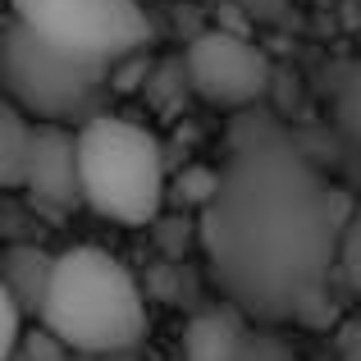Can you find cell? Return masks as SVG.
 <instances>
[{
  "label": "cell",
  "mask_w": 361,
  "mask_h": 361,
  "mask_svg": "<svg viewBox=\"0 0 361 361\" xmlns=\"http://www.w3.org/2000/svg\"><path fill=\"white\" fill-rule=\"evenodd\" d=\"M338 270L348 274V279L361 288V211H353V220H348L343 229V252H338Z\"/></svg>",
  "instance_id": "13"
},
{
  "label": "cell",
  "mask_w": 361,
  "mask_h": 361,
  "mask_svg": "<svg viewBox=\"0 0 361 361\" xmlns=\"http://www.w3.org/2000/svg\"><path fill=\"white\" fill-rule=\"evenodd\" d=\"M348 220V197L325 183L307 151L274 119L247 115L197 233L224 298L252 320L325 325V283L343 252Z\"/></svg>",
  "instance_id": "1"
},
{
  "label": "cell",
  "mask_w": 361,
  "mask_h": 361,
  "mask_svg": "<svg viewBox=\"0 0 361 361\" xmlns=\"http://www.w3.org/2000/svg\"><path fill=\"white\" fill-rule=\"evenodd\" d=\"M183 73L197 97L224 110H252L270 92V60L233 32H206L188 46Z\"/></svg>",
  "instance_id": "6"
},
{
  "label": "cell",
  "mask_w": 361,
  "mask_h": 361,
  "mask_svg": "<svg viewBox=\"0 0 361 361\" xmlns=\"http://www.w3.org/2000/svg\"><path fill=\"white\" fill-rule=\"evenodd\" d=\"M32 133H37V119L27 115V110H18L14 101L0 106V183L5 188H23Z\"/></svg>",
  "instance_id": "9"
},
{
  "label": "cell",
  "mask_w": 361,
  "mask_h": 361,
  "mask_svg": "<svg viewBox=\"0 0 361 361\" xmlns=\"http://www.w3.org/2000/svg\"><path fill=\"white\" fill-rule=\"evenodd\" d=\"M51 270L55 261H46L37 247H14V252L5 256V288L18 293V302H23L32 316H42V302H46V288H51Z\"/></svg>",
  "instance_id": "10"
},
{
  "label": "cell",
  "mask_w": 361,
  "mask_h": 361,
  "mask_svg": "<svg viewBox=\"0 0 361 361\" xmlns=\"http://www.w3.org/2000/svg\"><path fill=\"white\" fill-rule=\"evenodd\" d=\"M233 361H298V357H293V348L283 343L274 329H256L252 325V334L243 338V348H238Z\"/></svg>",
  "instance_id": "12"
},
{
  "label": "cell",
  "mask_w": 361,
  "mask_h": 361,
  "mask_svg": "<svg viewBox=\"0 0 361 361\" xmlns=\"http://www.w3.org/2000/svg\"><path fill=\"white\" fill-rule=\"evenodd\" d=\"M37 325L69 343V353H128L147 334V307L123 261L101 247H69L55 256Z\"/></svg>",
  "instance_id": "2"
},
{
  "label": "cell",
  "mask_w": 361,
  "mask_h": 361,
  "mask_svg": "<svg viewBox=\"0 0 361 361\" xmlns=\"http://www.w3.org/2000/svg\"><path fill=\"white\" fill-rule=\"evenodd\" d=\"M343 361H361V320L353 325V334H348V343H343Z\"/></svg>",
  "instance_id": "15"
},
{
  "label": "cell",
  "mask_w": 361,
  "mask_h": 361,
  "mask_svg": "<svg viewBox=\"0 0 361 361\" xmlns=\"http://www.w3.org/2000/svg\"><path fill=\"white\" fill-rule=\"evenodd\" d=\"M23 192L32 206L60 215L82 202V169H78V128L69 123H42L37 119L32 151L23 169Z\"/></svg>",
  "instance_id": "7"
},
{
  "label": "cell",
  "mask_w": 361,
  "mask_h": 361,
  "mask_svg": "<svg viewBox=\"0 0 361 361\" xmlns=\"http://www.w3.org/2000/svg\"><path fill=\"white\" fill-rule=\"evenodd\" d=\"M343 119L353 128H361V64L353 69V78L343 82Z\"/></svg>",
  "instance_id": "14"
},
{
  "label": "cell",
  "mask_w": 361,
  "mask_h": 361,
  "mask_svg": "<svg viewBox=\"0 0 361 361\" xmlns=\"http://www.w3.org/2000/svg\"><path fill=\"white\" fill-rule=\"evenodd\" d=\"M0 78H5V97L32 119L87 123L97 115L92 106L110 78V64L60 51L14 18L5 27V42H0Z\"/></svg>",
  "instance_id": "4"
},
{
  "label": "cell",
  "mask_w": 361,
  "mask_h": 361,
  "mask_svg": "<svg viewBox=\"0 0 361 361\" xmlns=\"http://www.w3.org/2000/svg\"><path fill=\"white\" fill-rule=\"evenodd\" d=\"M247 334H252V316H247L238 302L202 307L192 320H188L183 357L188 361H233Z\"/></svg>",
  "instance_id": "8"
},
{
  "label": "cell",
  "mask_w": 361,
  "mask_h": 361,
  "mask_svg": "<svg viewBox=\"0 0 361 361\" xmlns=\"http://www.w3.org/2000/svg\"><path fill=\"white\" fill-rule=\"evenodd\" d=\"M82 202L110 224L142 229L165 202V156L151 128L123 115H92L78 123Z\"/></svg>",
  "instance_id": "3"
},
{
  "label": "cell",
  "mask_w": 361,
  "mask_h": 361,
  "mask_svg": "<svg viewBox=\"0 0 361 361\" xmlns=\"http://www.w3.org/2000/svg\"><path fill=\"white\" fill-rule=\"evenodd\" d=\"M9 9L42 42L97 64L123 60L151 37L137 0H9Z\"/></svg>",
  "instance_id": "5"
},
{
  "label": "cell",
  "mask_w": 361,
  "mask_h": 361,
  "mask_svg": "<svg viewBox=\"0 0 361 361\" xmlns=\"http://www.w3.org/2000/svg\"><path fill=\"white\" fill-rule=\"evenodd\" d=\"M32 316V311L18 302V293H9L5 283H0V361H18L23 353V320Z\"/></svg>",
  "instance_id": "11"
}]
</instances>
